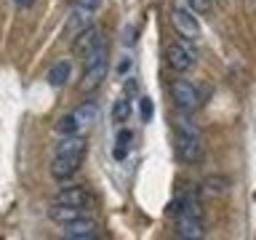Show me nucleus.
<instances>
[{"instance_id": "f03ea898", "label": "nucleus", "mask_w": 256, "mask_h": 240, "mask_svg": "<svg viewBox=\"0 0 256 240\" xmlns=\"http://www.w3.org/2000/svg\"><path fill=\"white\" fill-rule=\"evenodd\" d=\"M171 96H174L176 107L184 110V112H195L200 104H203L200 91L190 83V80H174V83H171Z\"/></svg>"}, {"instance_id": "aec40b11", "label": "nucleus", "mask_w": 256, "mask_h": 240, "mask_svg": "<svg viewBox=\"0 0 256 240\" xmlns=\"http://www.w3.org/2000/svg\"><path fill=\"white\" fill-rule=\"evenodd\" d=\"M83 62H86V67H91V64H99V62H107V48H104V46H99L94 54H88Z\"/></svg>"}, {"instance_id": "4be33fe9", "label": "nucleus", "mask_w": 256, "mask_h": 240, "mask_svg": "<svg viewBox=\"0 0 256 240\" xmlns=\"http://www.w3.org/2000/svg\"><path fill=\"white\" fill-rule=\"evenodd\" d=\"M118 144H123V147L131 144V131H128V128H120L118 131Z\"/></svg>"}, {"instance_id": "20e7f679", "label": "nucleus", "mask_w": 256, "mask_h": 240, "mask_svg": "<svg viewBox=\"0 0 256 240\" xmlns=\"http://www.w3.org/2000/svg\"><path fill=\"white\" fill-rule=\"evenodd\" d=\"M176 219V235L179 238H187V240H198V238H203V219L200 216H192L187 211H179L174 216Z\"/></svg>"}, {"instance_id": "4468645a", "label": "nucleus", "mask_w": 256, "mask_h": 240, "mask_svg": "<svg viewBox=\"0 0 256 240\" xmlns=\"http://www.w3.org/2000/svg\"><path fill=\"white\" fill-rule=\"evenodd\" d=\"M70 72H72V64L64 59V62H56L54 67H51V72H48V83H51L54 88H62L64 83L70 80Z\"/></svg>"}, {"instance_id": "9d476101", "label": "nucleus", "mask_w": 256, "mask_h": 240, "mask_svg": "<svg viewBox=\"0 0 256 240\" xmlns=\"http://www.w3.org/2000/svg\"><path fill=\"white\" fill-rule=\"evenodd\" d=\"M48 219L64 227L67 222L80 219V206H67V203H56V200H54V206L48 208Z\"/></svg>"}, {"instance_id": "412c9836", "label": "nucleus", "mask_w": 256, "mask_h": 240, "mask_svg": "<svg viewBox=\"0 0 256 240\" xmlns=\"http://www.w3.org/2000/svg\"><path fill=\"white\" fill-rule=\"evenodd\" d=\"M190 6H192V11H198V14H206L208 8H211V0H190Z\"/></svg>"}, {"instance_id": "f8f14e48", "label": "nucleus", "mask_w": 256, "mask_h": 240, "mask_svg": "<svg viewBox=\"0 0 256 240\" xmlns=\"http://www.w3.org/2000/svg\"><path fill=\"white\" fill-rule=\"evenodd\" d=\"M56 155H78L83 158L86 155V139H80V136H64V142L56 147Z\"/></svg>"}, {"instance_id": "2eb2a0df", "label": "nucleus", "mask_w": 256, "mask_h": 240, "mask_svg": "<svg viewBox=\"0 0 256 240\" xmlns=\"http://www.w3.org/2000/svg\"><path fill=\"white\" fill-rule=\"evenodd\" d=\"M72 115L78 118L80 126H91V123H96V120H99V107H96L94 102H83L75 112H72Z\"/></svg>"}, {"instance_id": "393cba45", "label": "nucleus", "mask_w": 256, "mask_h": 240, "mask_svg": "<svg viewBox=\"0 0 256 240\" xmlns=\"http://www.w3.org/2000/svg\"><path fill=\"white\" fill-rule=\"evenodd\" d=\"M14 3L19 6V8H30L32 3H35V0H14Z\"/></svg>"}, {"instance_id": "7ed1b4c3", "label": "nucleus", "mask_w": 256, "mask_h": 240, "mask_svg": "<svg viewBox=\"0 0 256 240\" xmlns=\"http://www.w3.org/2000/svg\"><path fill=\"white\" fill-rule=\"evenodd\" d=\"M102 43V30L99 27H86L83 32H78L75 35V43H72V54L80 56V59H86L88 54H94Z\"/></svg>"}, {"instance_id": "b1692460", "label": "nucleus", "mask_w": 256, "mask_h": 240, "mask_svg": "<svg viewBox=\"0 0 256 240\" xmlns=\"http://www.w3.org/2000/svg\"><path fill=\"white\" fill-rule=\"evenodd\" d=\"M126 152H128V147L118 144V147H115V158H118V160H123V158H126Z\"/></svg>"}, {"instance_id": "6ab92c4d", "label": "nucleus", "mask_w": 256, "mask_h": 240, "mask_svg": "<svg viewBox=\"0 0 256 240\" xmlns=\"http://www.w3.org/2000/svg\"><path fill=\"white\" fill-rule=\"evenodd\" d=\"M139 112H142L144 123H150V120H152V115H155V104H152L150 96H142V99H139Z\"/></svg>"}, {"instance_id": "9b49d317", "label": "nucleus", "mask_w": 256, "mask_h": 240, "mask_svg": "<svg viewBox=\"0 0 256 240\" xmlns=\"http://www.w3.org/2000/svg\"><path fill=\"white\" fill-rule=\"evenodd\" d=\"M86 27H91V11H88V8H83V6H78L75 11L70 14L64 32H67V35H78V32H83Z\"/></svg>"}, {"instance_id": "dca6fc26", "label": "nucleus", "mask_w": 256, "mask_h": 240, "mask_svg": "<svg viewBox=\"0 0 256 240\" xmlns=\"http://www.w3.org/2000/svg\"><path fill=\"white\" fill-rule=\"evenodd\" d=\"M227 187H230L227 176H208V179L203 182V192H208V195H224Z\"/></svg>"}, {"instance_id": "f257e3e1", "label": "nucleus", "mask_w": 256, "mask_h": 240, "mask_svg": "<svg viewBox=\"0 0 256 240\" xmlns=\"http://www.w3.org/2000/svg\"><path fill=\"white\" fill-rule=\"evenodd\" d=\"M176 152H179L184 163H198L203 158V136L187 120L176 123Z\"/></svg>"}, {"instance_id": "39448f33", "label": "nucleus", "mask_w": 256, "mask_h": 240, "mask_svg": "<svg viewBox=\"0 0 256 240\" xmlns=\"http://www.w3.org/2000/svg\"><path fill=\"white\" fill-rule=\"evenodd\" d=\"M171 22H174V27L179 30V35H184V38L195 40L200 35V24H198L195 16H192V11H187V8H174Z\"/></svg>"}, {"instance_id": "423d86ee", "label": "nucleus", "mask_w": 256, "mask_h": 240, "mask_svg": "<svg viewBox=\"0 0 256 240\" xmlns=\"http://www.w3.org/2000/svg\"><path fill=\"white\" fill-rule=\"evenodd\" d=\"M96 222L94 219H75V222H67L64 224V238H70V240H91L96 238Z\"/></svg>"}, {"instance_id": "f3484780", "label": "nucleus", "mask_w": 256, "mask_h": 240, "mask_svg": "<svg viewBox=\"0 0 256 240\" xmlns=\"http://www.w3.org/2000/svg\"><path fill=\"white\" fill-rule=\"evenodd\" d=\"M128 118H131V104H128V99L115 102V107H112V120H115L118 126H123V123H128Z\"/></svg>"}, {"instance_id": "0eeeda50", "label": "nucleus", "mask_w": 256, "mask_h": 240, "mask_svg": "<svg viewBox=\"0 0 256 240\" xmlns=\"http://www.w3.org/2000/svg\"><path fill=\"white\" fill-rule=\"evenodd\" d=\"M80 160H83V158H78V155H56L54 163H51V176H54V179H59V182L75 176L78 168H80Z\"/></svg>"}, {"instance_id": "6e6552de", "label": "nucleus", "mask_w": 256, "mask_h": 240, "mask_svg": "<svg viewBox=\"0 0 256 240\" xmlns=\"http://www.w3.org/2000/svg\"><path fill=\"white\" fill-rule=\"evenodd\" d=\"M166 62H168V67L176 70V72H187L195 59H192V54L182 43H171L166 48Z\"/></svg>"}, {"instance_id": "ddd939ff", "label": "nucleus", "mask_w": 256, "mask_h": 240, "mask_svg": "<svg viewBox=\"0 0 256 240\" xmlns=\"http://www.w3.org/2000/svg\"><path fill=\"white\" fill-rule=\"evenodd\" d=\"M56 203H67V206H80L83 208L88 203V195H86L83 187H67V190H62L59 195H56Z\"/></svg>"}, {"instance_id": "a211bd4d", "label": "nucleus", "mask_w": 256, "mask_h": 240, "mask_svg": "<svg viewBox=\"0 0 256 240\" xmlns=\"http://www.w3.org/2000/svg\"><path fill=\"white\" fill-rule=\"evenodd\" d=\"M78 128H80V123H78L75 115H64V118H59V123H56V131L64 134V136H72Z\"/></svg>"}, {"instance_id": "5701e85b", "label": "nucleus", "mask_w": 256, "mask_h": 240, "mask_svg": "<svg viewBox=\"0 0 256 240\" xmlns=\"http://www.w3.org/2000/svg\"><path fill=\"white\" fill-rule=\"evenodd\" d=\"M78 6H83V8H88V11H94V8L102 6V0H78Z\"/></svg>"}, {"instance_id": "1a4fd4ad", "label": "nucleus", "mask_w": 256, "mask_h": 240, "mask_svg": "<svg viewBox=\"0 0 256 240\" xmlns=\"http://www.w3.org/2000/svg\"><path fill=\"white\" fill-rule=\"evenodd\" d=\"M104 78H107V62H99V64L86 67L83 80H80V91H94V88H99Z\"/></svg>"}]
</instances>
